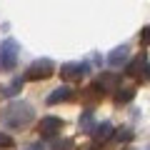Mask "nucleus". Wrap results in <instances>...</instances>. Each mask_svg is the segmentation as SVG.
Here are the masks:
<instances>
[{
	"label": "nucleus",
	"instance_id": "1",
	"mask_svg": "<svg viewBox=\"0 0 150 150\" xmlns=\"http://www.w3.org/2000/svg\"><path fill=\"white\" fill-rule=\"evenodd\" d=\"M33 108L28 105V103L23 100H15V103H8L5 110H3V123L8 125V128H23V125H28L33 120Z\"/></svg>",
	"mask_w": 150,
	"mask_h": 150
},
{
	"label": "nucleus",
	"instance_id": "2",
	"mask_svg": "<svg viewBox=\"0 0 150 150\" xmlns=\"http://www.w3.org/2000/svg\"><path fill=\"white\" fill-rule=\"evenodd\" d=\"M18 43L13 40V38H8V40H3L0 43V73H10V70H15L18 65Z\"/></svg>",
	"mask_w": 150,
	"mask_h": 150
},
{
	"label": "nucleus",
	"instance_id": "3",
	"mask_svg": "<svg viewBox=\"0 0 150 150\" xmlns=\"http://www.w3.org/2000/svg\"><path fill=\"white\" fill-rule=\"evenodd\" d=\"M53 73H55V63L48 60V58H43V60H35L25 70V80H48Z\"/></svg>",
	"mask_w": 150,
	"mask_h": 150
},
{
	"label": "nucleus",
	"instance_id": "4",
	"mask_svg": "<svg viewBox=\"0 0 150 150\" xmlns=\"http://www.w3.org/2000/svg\"><path fill=\"white\" fill-rule=\"evenodd\" d=\"M88 73H90V63H65L60 68V75L65 80H80Z\"/></svg>",
	"mask_w": 150,
	"mask_h": 150
},
{
	"label": "nucleus",
	"instance_id": "5",
	"mask_svg": "<svg viewBox=\"0 0 150 150\" xmlns=\"http://www.w3.org/2000/svg\"><path fill=\"white\" fill-rule=\"evenodd\" d=\"M93 88H95L100 95L108 93V90H118V88H120V75L118 73H100V78L95 80Z\"/></svg>",
	"mask_w": 150,
	"mask_h": 150
},
{
	"label": "nucleus",
	"instance_id": "6",
	"mask_svg": "<svg viewBox=\"0 0 150 150\" xmlns=\"http://www.w3.org/2000/svg\"><path fill=\"white\" fill-rule=\"evenodd\" d=\"M38 130H40V135H45V138H50V135H58L60 130H63V118L45 115V118H40V123H38Z\"/></svg>",
	"mask_w": 150,
	"mask_h": 150
},
{
	"label": "nucleus",
	"instance_id": "7",
	"mask_svg": "<svg viewBox=\"0 0 150 150\" xmlns=\"http://www.w3.org/2000/svg\"><path fill=\"white\" fill-rule=\"evenodd\" d=\"M145 68H148V55H145V53H138L128 65H125V73H128L130 78H138L140 73H145Z\"/></svg>",
	"mask_w": 150,
	"mask_h": 150
},
{
	"label": "nucleus",
	"instance_id": "8",
	"mask_svg": "<svg viewBox=\"0 0 150 150\" xmlns=\"http://www.w3.org/2000/svg\"><path fill=\"white\" fill-rule=\"evenodd\" d=\"M112 133H115V128H112V123H98L95 128H93V138L98 140V143H105V140L112 138Z\"/></svg>",
	"mask_w": 150,
	"mask_h": 150
},
{
	"label": "nucleus",
	"instance_id": "9",
	"mask_svg": "<svg viewBox=\"0 0 150 150\" xmlns=\"http://www.w3.org/2000/svg\"><path fill=\"white\" fill-rule=\"evenodd\" d=\"M128 55H130V48L128 45H120V48H115L110 55H108V65L118 68V65H123L125 60H128Z\"/></svg>",
	"mask_w": 150,
	"mask_h": 150
},
{
	"label": "nucleus",
	"instance_id": "10",
	"mask_svg": "<svg viewBox=\"0 0 150 150\" xmlns=\"http://www.w3.org/2000/svg\"><path fill=\"white\" fill-rule=\"evenodd\" d=\"M70 98H73V88L60 85V88H55V90L48 95V103H50V105H55V103H65V100H70Z\"/></svg>",
	"mask_w": 150,
	"mask_h": 150
},
{
	"label": "nucleus",
	"instance_id": "11",
	"mask_svg": "<svg viewBox=\"0 0 150 150\" xmlns=\"http://www.w3.org/2000/svg\"><path fill=\"white\" fill-rule=\"evenodd\" d=\"M133 98H135L133 88H118V93H115V103H118V105H125V103H130Z\"/></svg>",
	"mask_w": 150,
	"mask_h": 150
},
{
	"label": "nucleus",
	"instance_id": "12",
	"mask_svg": "<svg viewBox=\"0 0 150 150\" xmlns=\"http://www.w3.org/2000/svg\"><path fill=\"white\" fill-rule=\"evenodd\" d=\"M93 128H95V120H93V112L85 110L80 115V130L83 133H93Z\"/></svg>",
	"mask_w": 150,
	"mask_h": 150
},
{
	"label": "nucleus",
	"instance_id": "13",
	"mask_svg": "<svg viewBox=\"0 0 150 150\" xmlns=\"http://www.w3.org/2000/svg\"><path fill=\"white\" fill-rule=\"evenodd\" d=\"M20 85H23V80H20V78H15V80H13L10 85L0 88V95H3V98H13V95L18 93V90H20Z\"/></svg>",
	"mask_w": 150,
	"mask_h": 150
},
{
	"label": "nucleus",
	"instance_id": "14",
	"mask_svg": "<svg viewBox=\"0 0 150 150\" xmlns=\"http://www.w3.org/2000/svg\"><path fill=\"white\" fill-rule=\"evenodd\" d=\"M13 145H15V140H13L8 133H3V130H0V148H13Z\"/></svg>",
	"mask_w": 150,
	"mask_h": 150
},
{
	"label": "nucleus",
	"instance_id": "15",
	"mask_svg": "<svg viewBox=\"0 0 150 150\" xmlns=\"http://www.w3.org/2000/svg\"><path fill=\"white\" fill-rule=\"evenodd\" d=\"M118 138H120V140H123V143H128V140H133V130H128V128H125V130H123V133H120V135H118Z\"/></svg>",
	"mask_w": 150,
	"mask_h": 150
},
{
	"label": "nucleus",
	"instance_id": "16",
	"mask_svg": "<svg viewBox=\"0 0 150 150\" xmlns=\"http://www.w3.org/2000/svg\"><path fill=\"white\" fill-rule=\"evenodd\" d=\"M23 150H45V145L43 143H30V145H25Z\"/></svg>",
	"mask_w": 150,
	"mask_h": 150
},
{
	"label": "nucleus",
	"instance_id": "17",
	"mask_svg": "<svg viewBox=\"0 0 150 150\" xmlns=\"http://www.w3.org/2000/svg\"><path fill=\"white\" fill-rule=\"evenodd\" d=\"M143 43H145V45H150V25L143 30Z\"/></svg>",
	"mask_w": 150,
	"mask_h": 150
},
{
	"label": "nucleus",
	"instance_id": "18",
	"mask_svg": "<svg viewBox=\"0 0 150 150\" xmlns=\"http://www.w3.org/2000/svg\"><path fill=\"white\" fill-rule=\"evenodd\" d=\"M145 75H148V78H150V65H148V68H145Z\"/></svg>",
	"mask_w": 150,
	"mask_h": 150
}]
</instances>
